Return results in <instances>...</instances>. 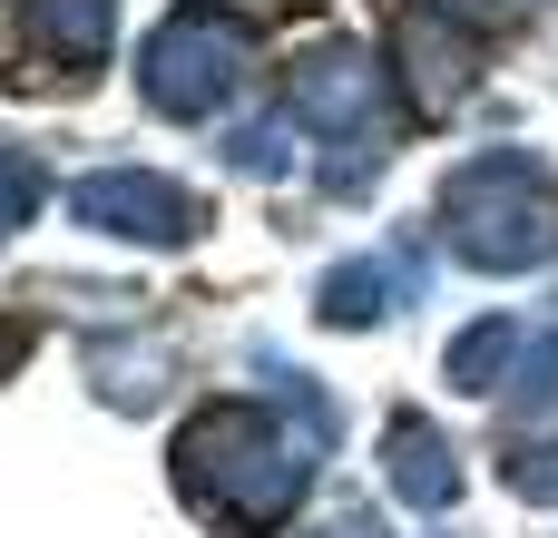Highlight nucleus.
<instances>
[{"label":"nucleus","instance_id":"14","mask_svg":"<svg viewBox=\"0 0 558 538\" xmlns=\"http://www.w3.org/2000/svg\"><path fill=\"white\" fill-rule=\"evenodd\" d=\"M98 372H108V402H157L167 353H98Z\"/></svg>","mask_w":558,"mask_h":538},{"label":"nucleus","instance_id":"2","mask_svg":"<svg viewBox=\"0 0 558 538\" xmlns=\"http://www.w3.org/2000/svg\"><path fill=\"white\" fill-rule=\"evenodd\" d=\"M441 245L481 274H520L558 255V196L520 147H481L441 176Z\"/></svg>","mask_w":558,"mask_h":538},{"label":"nucleus","instance_id":"5","mask_svg":"<svg viewBox=\"0 0 558 538\" xmlns=\"http://www.w3.org/2000/svg\"><path fill=\"white\" fill-rule=\"evenodd\" d=\"M373 98H383V59L373 49H314L284 88V118L294 127H333L343 147L373 137Z\"/></svg>","mask_w":558,"mask_h":538},{"label":"nucleus","instance_id":"3","mask_svg":"<svg viewBox=\"0 0 558 538\" xmlns=\"http://www.w3.org/2000/svg\"><path fill=\"white\" fill-rule=\"evenodd\" d=\"M245 59H255L245 20L216 10V0H186V10H167V20L147 29L137 88H147V108H167V118H206V108L245 78Z\"/></svg>","mask_w":558,"mask_h":538},{"label":"nucleus","instance_id":"7","mask_svg":"<svg viewBox=\"0 0 558 538\" xmlns=\"http://www.w3.org/2000/svg\"><path fill=\"white\" fill-rule=\"evenodd\" d=\"M383 451H392L383 470H392V490H402L412 510H451V500H461V461H451V441H441L422 412H402V421L383 431Z\"/></svg>","mask_w":558,"mask_h":538},{"label":"nucleus","instance_id":"15","mask_svg":"<svg viewBox=\"0 0 558 538\" xmlns=\"http://www.w3.org/2000/svg\"><path fill=\"white\" fill-rule=\"evenodd\" d=\"M20 353H29V333H20V323H0V372H10Z\"/></svg>","mask_w":558,"mask_h":538},{"label":"nucleus","instance_id":"11","mask_svg":"<svg viewBox=\"0 0 558 538\" xmlns=\"http://www.w3.org/2000/svg\"><path fill=\"white\" fill-rule=\"evenodd\" d=\"M226 167L235 176H284V167H304V127L294 118H255V127L226 137Z\"/></svg>","mask_w":558,"mask_h":538},{"label":"nucleus","instance_id":"4","mask_svg":"<svg viewBox=\"0 0 558 538\" xmlns=\"http://www.w3.org/2000/svg\"><path fill=\"white\" fill-rule=\"evenodd\" d=\"M69 216L98 225V235H128V245H186L196 235V196L147 176V167H98L69 186Z\"/></svg>","mask_w":558,"mask_h":538},{"label":"nucleus","instance_id":"6","mask_svg":"<svg viewBox=\"0 0 558 538\" xmlns=\"http://www.w3.org/2000/svg\"><path fill=\"white\" fill-rule=\"evenodd\" d=\"M402 294H422V255H412V245L333 265L314 304H324V323H383V314H402Z\"/></svg>","mask_w":558,"mask_h":538},{"label":"nucleus","instance_id":"8","mask_svg":"<svg viewBox=\"0 0 558 538\" xmlns=\"http://www.w3.org/2000/svg\"><path fill=\"white\" fill-rule=\"evenodd\" d=\"M530 353H539V333H530V314H490V323H471L461 343H451V392H500V372L520 363L530 372Z\"/></svg>","mask_w":558,"mask_h":538},{"label":"nucleus","instance_id":"9","mask_svg":"<svg viewBox=\"0 0 558 538\" xmlns=\"http://www.w3.org/2000/svg\"><path fill=\"white\" fill-rule=\"evenodd\" d=\"M108 29H118V0H29V39L59 49V59H108Z\"/></svg>","mask_w":558,"mask_h":538},{"label":"nucleus","instance_id":"16","mask_svg":"<svg viewBox=\"0 0 558 538\" xmlns=\"http://www.w3.org/2000/svg\"><path fill=\"white\" fill-rule=\"evenodd\" d=\"M461 10H520V0H461Z\"/></svg>","mask_w":558,"mask_h":538},{"label":"nucleus","instance_id":"10","mask_svg":"<svg viewBox=\"0 0 558 538\" xmlns=\"http://www.w3.org/2000/svg\"><path fill=\"white\" fill-rule=\"evenodd\" d=\"M402 49H412V88H422V108H451V98L471 88L461 49H441V20H432V10H412V20H402Z\"/></svg>","mask_w":558,"mask_h":538},{"label":"nucleus","instance_id":"13","mask_svg":"<svg viewBox=\"0 0 558 538\" xmlns=\"http://www.w3.org/2000/svg\"><path fill=\"white\" fill-rule=\"evenodd\" d=\"M510 490H520L530 510H549V500H558V431H549V441H520V451H510Z\"/></svg>","mask_w":558,"mask_h":538},{"label":"nucleus","instance_id":"12","mask_svg":"<svg viewBox=\"0 0 558 538\" xmlns=\"http://www.w3.org/2000/svg\"><path fill=\"white\" fill-rule=\"evenodd\" d=\"M39 196H49L39 157H29V147H0V235H10V225H29V216H39Z\"/></svg>","mask_w":558,"mask_h":538},{"label":"nucleus","instance_id":"1","mask_svg":"<svg viewBox=\"0 0 558 538\" xmlns=\"http://www.w3.org/2000/svg\"><path fill=\"white\" fill-rule=\"evenodd\" d=\"M324 451L333 441L324 431H294L284 402H216V412H196L177 431V480H186V500L206 519L265 538V529L294 519V500H304V480H314Z\"/></svg>","mask_w":558,"mask_h":538}]
</instances>
